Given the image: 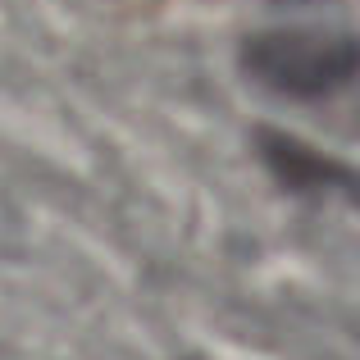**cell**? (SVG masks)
<instances>
[{"label": "cell", "instance_id": "6da1fadb", "mask_svg": "<svg viewBox=\"0 0 360 360\" xmlns=\"http://www.w3.org/2000/svg\"><path fill=\"white\" fill-rule=\"evenodd\" d=\"M246 73L288 101H324L356 78L352 32H260L242 51Z\"/></svg>", "mask_w": 360, "mask_h": 360}]
</instances>
